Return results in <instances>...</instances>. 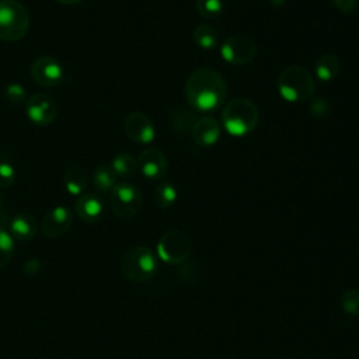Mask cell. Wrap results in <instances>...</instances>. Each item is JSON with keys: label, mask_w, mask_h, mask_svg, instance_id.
I'll use <instances>...</instances> for the list:
<instances>
[{"label": "cell", "mask_w": 359, "mask_h": 359, "mask_svg": "<svg viewBox=\"0 0 359 359\" xmlns=\"http://www.w3.org/2000/svg\"><path fill=\"white\" fill-rule=\"evenodd\" d=\"M185 97L188 104L196 111H213L227 97L226 80L213 69H196L185 81Z\"/></svg>", "instance_id": "obj_1"}, {"label": "cell", "mask_w": 359, "mask_h": 359, "mask_svg": "<svg viewBox=\"0 0 359 359\" xmlns=\"http://www.w3.org/2000/svg\"><path fill=\"white\" fill-rule=\"evenodd\" d=\"M258 121V108L247 98H234L222 111L223 128L233 136L248 135L257 128Z\"/></svg>", "instance_id": "obj_2"}, {"label": "cell", "mask_w": 359, "mask_h": 359, "mask_svg": "<svg viewBox=\"0 0 359 359\" xmlns=\"http://www.w3.org/2000/svg\"><path fill=\"white\" fill-rule=\"evenodd\" d=\"M316 81L303 66L286 67L278 79V91L289 102H302L313 97Z\"/></svg>", "instance_id": "obj_3"}, {"label": "cell", "mask_w": 359, "mask_h": 359, "mask_svg": "<svg viewBox=\"0 0 359 359\" xmlns=\"http://www.w3.org/2000/svg\"><path fill=\"white\" fill-rule=\"evenodd\" d=\"M158 268L156 254L144 245L129 248L121 258V271L128 280L146 282L151 279Z\"/></svg>", "instance_id": "obj_4"}, {"label": "cell", "mask_w": 359, "mask_h": 359, "mask_svg": "<svg viewBox=\"0 0 359 359\" xmlns=\"http://www.w3.org/2000/svg\"><path fill=\"white\" fill-rule=\"evenodd\" d=\"M29 27V15L17 0H0V39L14 42L21 39Z\"/></svg>", "instance_id": "obj_5"}, {"label": "cell", "mask_w": 359, "mask_h": 359, "mask_svg": "<svg viewBox=\"0 0 359 359\" xmlns=\"http://www.w3.org/2000/svg\"><path fill=\"white\" fill-rule=\"evenodd\" d=\"M192 251V241L185 231L170 230L165 231L157 243L158 257L172 265H181L189 258Z\"/></svg>", "instance_id": "obj_6"}, {"label": "cell", "mask_w": 359, "mask_h": 359, "mask_svg": "<svg viewBox=\"0 0 359 359\" xmlns=\"http://www.w3.org/2000/svg\"><path fill=\"white\" fill-rule=\"evenodd\" d=\"M142 192L130 182H119L109 191V206L119 219L133 217L142 208Z\"/></svg>", "instance_id": "obj_7"}, {"label": "cell", "mask_w": 359, "mask_h": 359, "mask_svg": "<svg viewBox=\"0 0 359 359\" xmlns=\"http://www.w3.org/2000/svg\"><path fill=\"white\" fill-rule=\"evenodd\" d=\"M32 80L42 87H56L63 81L65 70L60 62L50 56L36 57L29 67Z\"/></svg>", "instance_id": "obj_8"}, {"label": "cell", "mask_w": 359, "mask_h": 359, "mask_svg": "<svg viewBox=\"0 0 359 359\" xmlns=\"http://www.w3.org/2000/svg\"><path fill=\"white\" fill-rule=\"evenodd\" d=\"M25 114L32 123L48 126L56 119L57 107L52 97L43 93H36L28 97L25 102Z\"/></svg>", "instance_id": "obj_9"}, {"label": "cell", "mask_w": 359, "mask_h": 359, "mask_svg": "<svg viewBox=\"0 0 359 359\" xmlns=\"http://www.w3.org/2000/svg\"><path fill=\"white\" fill-rule=\"evenodd\" d=\"M222 57L231 65H247L250 63L257 55L255 43L241 35H234L227 38L220 48Z\"/></svg>", "instance_id": "obj_10"}, {"label": "cell", "mask_w": 359, "mask_h": 359, "mask_svg": "<svg viewBox=\"0 0 359 359\" xmlns=\"http://www.w3.org/2000/svg\"><path fill=\"white\" fill-rule=\"evenodd\" d=\"M123 129L126 136L135 143H151L156 136V129L151 119L143 112H132L125 118Z\"/></svg>", "instance_id": "obj_11"}, {"label": "cell", "mask_w": 359, "mask_h": 359, "mask_svg": "<svg viewBox=\"0 0 359 359\" xmlns=\"http://www.w3.org/2000/svg\"><path fill=\"white\" fill-rule=\"evenodd\" d=\"M73 223V213L66 206H56L49 210L41 223V230L45 237L55 238L69 231Z\"/></svg>", "instance_id": "obj_12"}, {"label": "cell", "mask_w": 359, "mask_h": 359, "mask_svg": "<svg viewBox=\"0 0 359 359\" xmlns=\"http://www.w3.org/2000/svg\"><path fill=\"white\" fill-rule=\"evenodd\" d=\"M137 168L149 180H160L167 174L168 161L165 154L157 147L143 150L137 157Z\"/></svg>", "instance_id": "obj_13"}, {"label": "cell", "mask_w": 359, "mask_h": 359, "mask_svg": "<svg viewBox=\"0 0 359 359\" xmlns=\"http://www.w3.org/2000/svg\"><path fill=\"white\" fill-rule=\"evenodd\" d=\"M192 139L196 144L202 147H209L215 144L220 137V125L215 118L202 116L195 121L191 129Z\"/></svg>", "instance_id": "obj_14"}, {"label": "cell", "mask_w": 359, "mask_h": 359, "mask_svg": "<svg viewBox=\"0 0 359 359\" xmlns=\"http://www.w3.org/2000/svg\"><path fill=\"white\" fill-rule=\"evenodd\" d=\"M74 210L83 222L94 223L104 215V201L97 194H81L74 203Z\"/></svg>", "instance_id": "obj_15"}, {"label": "cell", "mask_w": 359, "mask_h": 359, "mask_svg": "<svg viewBox=\"0 0 359 359\" xmlns=\"http://www.w3.org/2000/svg\"><path fill=\"white\" fill-rule=\"evenodd\" d=\"M38 230L36 220L28 213H17L8 222V233L13 238L20 241H28L35 237Z\"/></svg>", "instance_id": "obj_16"}, {"label": "cell", "mask_w": 359, "mask_h": 359, "mask_svg": "<svg viewBox=\"0 0 359 359\" xmlns=\"http://www.w3.org/2000/svg\"><path fill=\"white\" fill-rule=\"evenodd\" d=\"M195 115L189 109L184 107H175L168 114V125L171 130L177 135H187L191 132L194 123H195Z\"/></svg>", "instance_id": "obj_17"}, {"label": "cell", "mask_w": 359, "mask_h": 359, "mask_svg": "<svg viewBox=\"0 0 359 359\" xmlns=\"http://www.w3.org/2000/svg\"><path fill=\"white\" fill-rule=\"evenodd\" d=\"M65 187L66 191L73 196H80L87 187L88 177L83 167L80 165H70L65 172Z\"/></svg>", "instance_id": "obj_18"}, {"label": "cell", "mask_w": 359, "mask_h": 359, "mask_svg": "<svg viewBox=\"0 0 359 359\" xmlns=\"http://www.w3.org/2000/svg\"><path fill=\"white\" fill-rule=\"evenodd\" d=\"M339 69H341V62H339L338 56L334 53L323 55L317 60L316 67H314L317 79L324 83L334 80L337 77V74L339 73Z\"/></svg>", "instance_id": "obj_19"}, {"label": "cell", "mask_w": 359, "mask_h": 359, "mask_svg": "<svg viewBox=\"0 0 359 359\" xmlns=\"http://www.w3.org/2000/svg\"><path fill=\"white\" fill-rule=\"evenodd\" d=\"M111 168L116 178H132L137 171V160L132 154L122 151L112 158Z\"/></svg>", "instance_id": "obj_20"}, {"label": "cell", "mask_w": 359, "mask_h": 359, "mask_svg": "<svg viewBox=\"0 0 359 359\" xmlns=\"http://www.w3.org/2000/svg\"><path fill=\"white\" fill-rule=\"evenodd\" d=\"M195 43L202 49H213L219 43V35L216 29L212 25L208 24H199L195 27L192 32Z\"/></svg>", "instance_id": "obj_21"}, {"label": "cell", "mask_w": 359, "mask_h": 359, "mask_svg": "<svg viewBox=\"0 0 359 359\" xmlns=\"http://www.w3.org/2000/svg\"><path fill=\"white\" fill-rule=\"evenodd\" d=\"M93 185L100 192H109L116 185V175L111 165H100L93 172Z\"/></svg>", "instance_id": "obj_22"}, {"label": "cell", "mask_w": 359, "mask_h": 359, "mask_svg": "<svg viewBox=\"0 0 359 359\" xmlns=\"http://www.w3.org/2000/svg\"><path fill=\"white\" fill-rule=\"evenodd\" d=\"M153 198L158 208L168 209L177 201V189L171 182H161L156 187Z\"/></svg>", "instance_id": "obj_23"}, {"label": "cell", "mask_w": 359, "mask_h": 359, "mask_svg": "<svg viewBox=\"0 0 359 359\" xmlns=\"http://www.w3.org/2000/svg\"><path fill=\"white\" fill-rule=\"evenodd\" d=\"M13 254H14V238L7 230L0 227V269H3L11 262Z\"/></svg>", "instance_id": "obj_24"}, {"label": "cell", "mask_w": 359, "mask_h": 359, "mask_svg": "<svg viewBox=\"0 0 359 359\" xmlns=\"http://www.w3.org/2000/svg\"><path fill=\"white\" fill-rule=\"evenodd\" d=\"M196 11L203 18H217L223 13V0H196Z\"/></svg>", "instance_id": "obj_25"}, {"label": "cell", "mask_w": 359, "mask_h": 359, "mask_svg": "<svg viewBox=\"0 0 359 359\" xmlns=\"http://www.w3.org/2000/svg\"><path fill=\"white\" fill-rule=\"evenodd\" d=\"M341 309L351 317L359 316V289H348L341 296Z\"/></svg>", "instance_id": "obj_26"}, {"label": "cell", "mask_w": 359, "mask_h": 359, "mask_svg": "<svg viewBox=\"0 0 359 359\" xmlns=\"http://www.w3.org/2000/svg\"><path fill=\"white\" fill-rule=\"evenodd\" d=\"M4 97L7 98V101L15 107H20V105H25L28 97H27V91L25 88L18 84V83H10L7 84V87L4 88Z\"/></svg>", "instance_id": "obj_27"}, {"label": "cell", "mask_w": 359, "mask_h": 359, "mask_svg": "<svg viewBox=\"0 0 359 359\" xmlns=\"http://www.w3.org/2000/svg\"><path fill=\"white\" fill-rule=\"evenodd\" d=\"M309 112L316 119H324L331 112V104L323 97H311L309 100Z\"/></svg>", "instance_id": "obj_28"}, {"label": "cell", "mask_w": 359, "mask_h": 359, "mask_svg": "<svg viewBox=\"0 0 359 359\" xmlns=\"http://www.w3.org/2000/svg\"><path fill=\"white\" fill-rule=\"evenodd\" d=\"M15 181V170L7 161H0V188H8Z\"/></svg>", "instance_id": "obj_29"}, {"label": "cell", "mask_w": 359, "mask_h": 359, "mask_svg": "<svg viewBox=\"0 0 359 359\" xmlns=\"http://www.w3.org/2000/svg\"><path fill=\"white\" fill-rule=\"evenodd\" d=\"M188 261V259H187ZM182 262L181 265H180V269H178V275H180V278L184 280V282H187V283H192V285H195V283H198L199 280H201V273H199V271H191L192 269V265L189 264V262Z\"/></svg>", "instance_id": "obj_30"}, {"label": "cell", "mask_w": 359, "mask_h": 359, "mask_svg": "<svg viewBox=\"0 0 359 359\" xmlns=\"http://www.w3.org/2000/svg\"><path fill=\"white\" fill-rule=\"evenodd\" d=\"M331 3L344 14H355L359 7V0H331Z\"/></svg>", "instance_id": "obj_31"}, {"label": "cell", "mask_w": 359, "mask_h": 359, "mask_svg": "<svg viewBox=\"0 0 359 359\" xmlns=\"http://www.w3.org/2000/svg\"><path fill=\"white\" fill-rule=\"evenodd\" d=\"M39 269H41V262H39L36 258H29V259L25 261L24 265H22V271H24V273L28 275V276H32V275L38 273Z\"/></svg>", "instance_id": "obj_32"}, {"label": "cell", "mask_w": 359, "mask_h": 359, "mask_svg": "<svg viewBox=\"0 0 359 359\" xmlns=\"http://www.w3.org/2000/svg\"><path fill=\"white\" fill-rule=\"evenodd\" d=\"M56 1L60 3V4H76V3H80L83 0H56Z\"/></svg>", "instance_id": "obj_33"}, {"label": "cell", "mask_w": 359, "mask_h": 359, "mask_svg": "<svg viewBox=\"0 0 359 359\" xmlns=\"http://www.w3.org/2000/svg\"><path fill=\"white\" fill-rule=\"evenodd\" d=\"M1 206H3V196H1V194H0V209H1Z\"/></svg>", "instance_id": "obj_34"}]
</instances>
